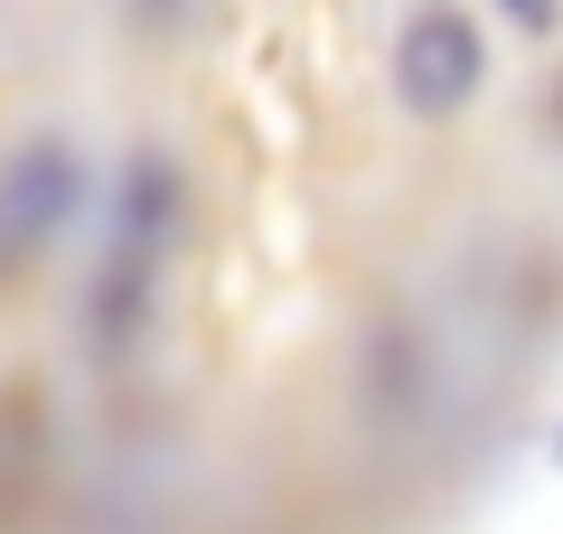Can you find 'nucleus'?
Returning <instances> with one entry per match:
<instances>
[{
  "label": "nucleus",
  "mask_w": 563,
  "mask_h": 534,
  "mask_svg": "<svg viewBox=\"0 0 563 534\" xmlns=\"http://www.w3.org/2000/svg\"><path fill=\"white\" fill-rule=\"evenodd\" d=\"M507 10H517V20H526V29H544V0H507Z\"/></svg>",
  "instance_id": "4"
},
{
  "label": "nucleus",
  "mask_w": 563,
  "mask_h": 534,
  "mask_svg": "<svg viewBox=\"0 0 563 534\" xmlns=\"http://www.w3.org/2000/svg\"><path fill=\"white\" fill-rule=\"evenodd\" d=\"M85 188H95V169H85L76 132H57V122L20 132L0 151V235L10 244H57L85 216Z\"/></svg>",
  "instance_id": "2"
},
{
  "label": "nucleus",
  "mask_w": 563,
  "mask_h": 534,
  "mask_svg": "<svg viewBox=\"0 0 563 534\" xmlns=\"http://www.w3.org/2000/svg\"><path fill=\"white\" fill-rule=\"evenodd\" d=\"M179 207H188V188H179V169H169V151H132V169H122V188H113V244H122V263H151L169 235H179Z\"/></svg>",
  "instance_id": "3"
},
{
  "label": "nucleus",
  "mask_w": 563,
  "mask_h": 534,
  "mask_svg": "<svg viewBox=\"0 0 563 534\" xmlns=\"http://www.w3.org/2000/svg\"><path fill=\"white\" fill-rule=\"evenodd\" d=\"M488 85V29L461 0H413V20L395 29V94L413 122H461Z\"/></svg>",
  "instance_id": "1"
}]
</instances>
